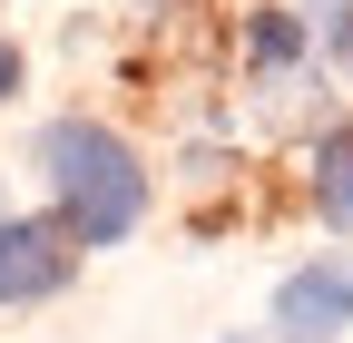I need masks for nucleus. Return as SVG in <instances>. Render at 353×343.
Returning a JSON list of instances; mask_svg holds the SVG:
<instances>
[{"mask_svg":"<svg viewBox=\"0 0 353 343\" xmlns=\"http://www.w3.org/2000/svg\"><path fill=\"white\" fill-rule=\"evenodd\" d=\"M39 177H50V216L79 245H128L138 216H148V167L99 118H50L39 127Z\"/></svg>","mask_w":353,"mask_h":343,"instance_id":"nucleus-1","label":"nucleus"},{"mask_svg":"<svg viewBox=\"0 0 353 343\" xmlns=\"http://www.w3.org/2000/svg\"><path fill=\"white\" fill-rule=\"evenodd\" d=\"M79 275V236L59 216H0V304H50Z\"/></svg>","mask_w":353,"mask_h":343,"instance_id":"nucleus-2","label":"nucleus"},{"mask_svg":"<svg viewBox=\"0 0 353 343\" xmlns=\"http://www.w3.org/2000/svg\"><path fill=\"white\" fill-rule=\"evenodd\" d=\"M353 333V255H314L275 284V343H343Z\"/></svg>","mask_w":353,"mask_h":343,"instance_id":"nucleus-3","label":"nucleus"},{"mask_svg":"<svg viewBox=\"0 0 353 343\" xmlns=\"http://www.w3.org/2000/svg\"><path fill=\"white\" fill-rule=\"evenodd\" d=\"M304 187H314V216L353 245V127H334V138L314 147V177H304Z\"/></svg>","mask_w":353,"mask_h":343,"instance_id":"nucleus-4","label":"nucleus"},{"mask_svg":"<svg viewBox=\"0 0 353 343\" xmlns=\"http://www.w3.org/2000/svg\"><path fill=\"white\" fill-rule=\"evenodd\" d=\"M245 59H255V79L294 69V59H304V10H255V30H245Z\"/></svg>","mask_w":353,"mask_h":343,"instance_id":"nucleus-5","label":"nucleus"},{"mask_svg":"<svg viewBox=\"0 0 353 343\" xmlns=\"http://www.w3.org/2000/svg\"><path fill=\"white\" fill-rule=\"evenodd\" d=\"M10 98H20V50L0 39V108H10Z\"/></svg>","mask_w":353,"mask_h":343,"instance_id":"nucleus-6","label":"nucleus"},{"mask_svg":"<svg viewBox=\"0 0 353 343\" xmlns=\"http://www.w3.org/2000/svg\"><path fill=\"white\" fill-rule=\"evenodd\" d=\"M334 59L353 69V0H343V10H334Z\"/></svg>","mask_w":353,"mask_h":343,"instance_id":"nucleus-7","label":"nucleus"}]
</instances>
